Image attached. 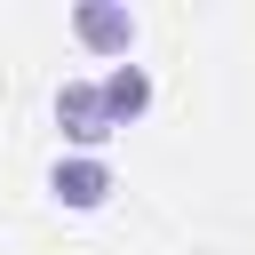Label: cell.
Returning <instances> with one entry per match:
<instances>
[{
  "label": "cell",
  "mask_w": 255,
  "mask_h": 255,
  "mask_svg": "<svg viewBox=\"0 0 255 255\" xmlns=\"http://www.w3.org/2000/svg\"><path fill=\"white\" fill-rule=\"evenodd\" d=\"M72 32H80L96 56H120V64H128V48H135V16H128V8H104V0H80V8H72Z\"/></svg>",
  "instance_id": "1"
},
{
  "label": "cell",
  "mask_w": 255,
  "mask_h": 255,
  "mask_svg": "<svg viewBox=\"0 0 255 255\" xmlns=\"http://www.w3.org/2000/svg\"><path fill=\"white\" fill-rule=\"evenodd\" d=\"M56 128H64L72 143H104V135H112V112H104V88L72 80V88L56 96Z\"/></svg>",
  "instance_id": "2"
},
{
  "label": "cell",
  "mask_w": 255,
  "mask_h": 255,
  "mask_svg": "<svg viewBox=\"0 0 255 255\" xmlns=\"http://www.w3.org/2000/svg\"><path fill=\"white\" fill-rule=\"evenodd\" d=\"M48 191H56L64 207H104V199H112V167H104V159H56Z\"/></svg>",
  "instance_id": "3"
},
{
  "label": "cell",
  "mask_w": 255,
  "mask_h": 255,
  "mask_svg": "<svg viewBox=\"0 0 255 255\" xmlns=\"http://www.w3.org/2000/svg\"><path fill=\"white\" fill-rule=\"evenodd\" d=\"M96 88H104V112H112V128H128V120H135V112L151 104V80H143L135 64H112V72H104Z\"/></svg>",
  "instance_id": "4"
}]
</instances>
